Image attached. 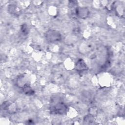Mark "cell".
<instances>
[{"mask_svg":"<svg viewBox=\"0 0 125 125\" xmlns=\"http://www.w3.org/2000/svg\"><path fill=\"white\" fill-rule=\"evenodd\" d=\"M67 110V106L62 102L53 103L50 107V112L54 114H64L66 113Z\"/></svg>","mask_w":125,"mask_h":125,"instance_id":"1","label":"cell"},{"mask_svg":"<svg viewBox=\"0 0 125 125\" xmlns=\"http://www.w3.org/2000/svg\"><path fill=\"white\" fill-rule=\"evenodd\" d=\"M46 40L49 42H55L61 39V35L59 31L54 30H48L45 34Z\"/></svg>","mask_w":125,"mask_h":125,"instance_id":"2","label":"cell"},{"mask_svg":"<svg viewBox=\"0 0 125 125\" xmlns=\"http://www.w3.org/2000/svg\"><path fill=\"white\" fill-rule=\"evenodd\" d=\"M16 84L17 86L22 88L30 86V80L26 74H23L20 75L17 79Z\"/></svg>","mask_w":125,"mask_h":125,"instance_id":"3","label":"cell"},{"mask_svg":"<svg viewBox=\"0 0 125 125\" xmlns=\"http://www.w3.org/2000/svg\"><path fill=\"white\" fill-rule=\"evenodd\" d=\"M89 13V10L86 7H78L76 10L77 15L81 18H86Z\"/></svg>","mask_w":125,"mask_h":125,"instance_id":"4","label":"cell"},{"mask_svg":"<svg viewBox=\"0 0 125 125\" xmlns=\"http://www.w3.org/2000/svg\"><path fill=\"white\" fill-rule=\"evenodd\" d=\"M76 67L77 70L78 71H83L87 70L88 68L86 64L82 59L78 60L76 63Z\"/></svg>","mask_w":125,"mask_h":125,"instance_id":"5","label":"cell"},{"mask_svg":"<svg viewBox=\"0 0 125 125\" xmlns=\"http://www.w3.org/2000/svg\"><path fill=\"white\" fill-rule=\"evenodd\" d=\"M23 91L24 92V93L28 95H32L33 94H34V91L31 89V88L30 87V86L25 87L24 88H23Z\"/></svg>","mask_w":125,"mask_h":125,"instance_id":"6","label":"cell"},{"mask_svg":"<svg viewBox=\"0 0 125 125\" xmlns=\"http://www.w3.org/2000/svg\"><path fill=\"white\" fill-rule=\"evenodd\" d=\"M94 117L91 115H87L84 117V122H85L86 123L88 122V124H91L92 122H94Z\"/></svg>","mask_w":125,"mask_h":125,"instance_id":"7","label":"cell"},{"mask_svg":"<svg viewBox=\"0 0 125 125\" xmlns=\"http://www.w3.org/2000/svg\"><path fill=\"white\" fill-rule=\"evenodd\" d=\"M21 31L23 34L26 35L28 33V29L26 24H23L21 27Z\"/></svg>","mask_w":125,"mask_h":125,"instance_id":"8","label":"cell"}]
</instances>
